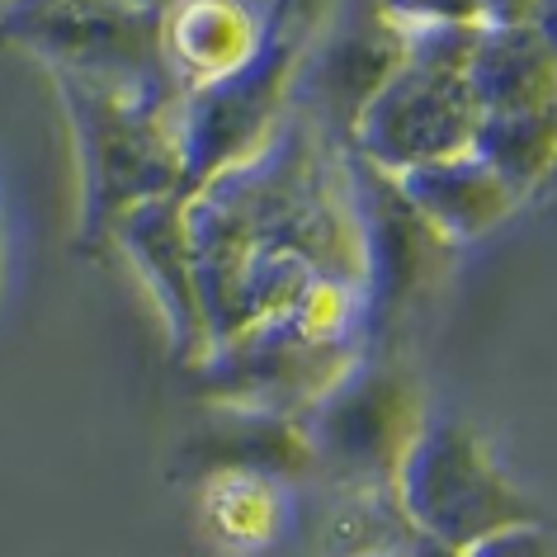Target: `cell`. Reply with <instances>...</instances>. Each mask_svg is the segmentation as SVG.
I'll use <instances>...</instances> for the list:
<instances>
[{
  "instance_id": "1",
  "label": "cell",
  "mask_w": 557,
  "mask_h": 557,
  "mask_svg": "<svg viewBox=\"0 0 557 557\" xmlns=\"http://www.w3.org/2000/svg\"><path fill=\"white\" fill-rule=\"evenodd\" d=\"M189 227L213 345L236 331V294L256 260H298L331 284H364L345 147L298 109H288L264 151L194 194Z\"/></svg>"
},
{
  "instance_id": "2",
  "label": "cell",
  "mask_w": 557,
  "mask_h": 557,
  "mask_svg": "<svg viewBox=\"0 0 557 557\" xmlns=\"http://www.w3.org/2000/svg\"><path fill=\"white\" fill-rule=\"evenodd\" d=\"M81 171V250H100L137 203L185 194L180 157V100L175 90H128L100 76L52 72Z\"/></svg>"
},
{
  "instance_id": "3",
  "label": "cell",
  "mask_w": 557,
  "mask_h": 557,
  "mask_svg": "<svg viewBox=\"0 0 557 557\" xmlns=\"http://www.w3.org/2000/svg\"><path fill=\"white\" fill-rule=\"evenodd\" d=\"M407 34V62L359 114L350 151L383 175L463 157L478 143L482 109L468 86V62L482 34V10H393Z\"/></svg>"
},
{
  "instance_id": "4",
  "label": "cell",
  "mask_w": 557,
  "mask_h": 557,
  "mask_svg": "<svg viewBox=\"0 0 557 557\" xmlns=\"http://www.w3.org/2000/svg\"><path fill=\"white\" fill-rule=\"evenodd\" d=\"M364 298L350 284H322L298 312L222 341L194 364V387L218 407L298 416L331 393L359 359Z\"/></svg>"
},
{
  "instance_id": "5",
  "label": "cell",
  "mask_w": 557,
  "mask_h": 557,
  "mask_svg": "<svg viewBox=\"0 0 557 557\" xmlns=\"http://www.w3.org/2000/svg\"><path fill=\"white\" fill-rule=\"evenodd\" d=\"M317 38V15L278 5L270 10L260 52L242 72L185 90L180 100V157H185V199L250 161L278 133L294 109V86Z\"/></svg>"
},
{
  "instance_id": "6",
  "label": "cell",
  "mask_w": 557,
  "mask_h": 557,
  "mask_svg": "<svg viewBox=\"0 0 557 557\" xmlns=\"http://www.w3.org/2000/svg\"><path fill=\"white\" fill-rule=\"evenodd\" d=\"M397 510L435 548L463 557L500 529L529 524L534 510L486 454V444L458 421H430L407 449L393 482Z\"/></svg>"
},
{
  "instance_id": "7",
  "label": "cell",
  "mask_w": 557,
  "mask_h": 557,
  "mask_svg": "<svg viewBox=\"0 0 557 557\" xmlns=\"http://www.w3.org/2000/svg\"><path fill=\"white\" fill-rule=\"evenodd\" d=\"M317 468L345 482H397V468L416 435L430 425L425 401L407 373L359 355L345 379L298 416Z\"/></svg>"
},
{
  "instance_id": "8",
  "label": "cell",
  "mask_w": 557,
  "mask_h": 557,
  "mask_svg": "<svg viewBox=\"0 0 557 557\" xmlns=\"http://www.w3.org/2000/svg\"><path fill=\"white\" fill-rule=\"evenodd\" d=\"M15 44L52 62V72L100 76L128 90H175L165 58V10L147 5H24L5 10Z\"/></svg>"
},
{
  "instance_id": "9",
  "label": "cell",
  "mask_w": 557,
  "mask_h": 557,
  "mask_svg": "<svg viewBox=\"0 0 557 557\" xmlns=\"http://www.w3.org/2000/svg\"><path fill=\"white\" fill-rule=\"evenodd\" d=\"M345 175H350L359 246H364V284H359L364 331H379L421 294L454 246L416 213L393 175L373 171L350 147H345Z\"/></svg>"
},
{
  "instance_id": "10",
  "label": "cell",
  "mask_w": 557,
  "mask_h": 557,
  "mask_svg": "<svg viewBox=\"0 0 557 557\" xmlns=\"http://www.w3.org/2000/svg\"><path fill=\"white\" fill-rule=\"evenodd\" d=\"M401 62H407V34L393 10H341L336 29H317L302 58L294 109L322 128L326 123L341 128L350 147L359 114L401 72Z\"/></svg>"
},
{
  "instance_id": "11",
  "label": "cell",
  "mask_w": 557,
  "mask_h": 557,
  "mask_svg": "<svg viewBox=\"0 0 557 557\" xmlns=\"http://www.w3.org/2000/svg\"><path fill=\"white\" fill-rule=\"evenodd\" d=\"M109 242L128 256L137 278L147 284V294L165 322V336H171V355L185 369L203 364L208 350H213V331H208V312L199 294L189 199L185 194H171V199L137 203L133 213L119 218Z\"/></svg>"
},
{
  "instance_id": "12",
  "label": "cell",
  "mask_w": 557,
  "mask_h": 557,
  "mask_svg": "<svg viewBox=\"0 0 557 557\" xmlns=\"http://www.w3.org/2000/svg\"><path fill=\"white\" fill-rule=\"evenodd\" d=\"M468 86L482 114L557 104V48L529 24V5L482 10V34L468 62Z\"/></svg>"
},
{
  "instance_id": "13",
  "label": "cell",
  "mask_w": 557,
  "mask_h": 557,
  "mask_svg": "<svg viewBox=\"0 0 557 557\" xmlns=\"http://www.w3.org/2000/svg\"><path fill=\"white\" fill-rule=\"evenodd\" d=\"M397 185L411 199L416 213H421L449 246L492 232L496 222L520 203V194H515L478 151H463V157L407 171V175H397Z\"/></svg>"
},
{
  "instance_id": "14",
  "label": "cell",
  "mask_w": 557,
  "mask_h": 557,
  "mask_svg": "<svg viewBox=\"0 0 557 557\" xmlns=\"http://www.w3.org/2000/svg\"><path fill=\"white\" fill-rule=\"evenodd\" d=\"M203 463L213 478H294V472L317 468L308 449V435L294 416L246 411V407H218L213 425L194 444H185V458Z\"/></svg>"
},
{
  "instance_id": "15",
  "label": "cell",
  "mask_w": 557,
  "mask_h": 557,
  "mask_svg": "<svg viewBox=\"0 0 557 557\" xmlns=\"http://www.w3.org/2000/svg\"><path fill=\"white\" fill-rule=\"evenodd\" d=\"M270 29V10L246 5H175L165 10V58L180 86H208L256 58Z\"/></svg>"
},
{
  "instance_id": "16",
  "label": "cell",
  "mask_w": 557,
  "mask_h": 557,
  "mask_svg": "<svg viewBox=\"0 0 557 557\" xmlns=\"http://www.w3.org/2000/svg\"><path fill=\"white\" fill-rule=\"evenodd\" d=\"M472 151L520 194L543 189L557 175V104L515 109V114H482Z\"/></svg>"
},
{
  "instance_id": "17",
  "label": "cell",
  "mask_w": 557,
  "mask_h": 557,
  "mask_svg": "<svg viewBox=\"0 0 557 557\" xmlns=\"http://www.w3.org/2000/svg\"><path fill=\"white\" fill-rule=\"evenodd\" d=\"M203 520L222 529L227 543L236 539H270L274 529V486L264 478H213V496L203 506Z\"/></svg>"
},
{
  "instance_id": "18",
  "label": "cell",
  "mask_w": 557,
  "mask_h": 557,
  "mask_svg": "<svg viewBox=\"0 0 557 557\" xmlns=\"http://www.w3.org/2000/svg\"><path fill=\"white\" fill-rule=\"evenodd\" d=\"M463 557H557V539L539 520H529V524H515V529H500V534L482 539Z\"/></svg>"
},
{
  "instance_id": "19",
  "label": "cell",
  "mask_w": 557,
  "mask_h": 557,
  "mask_svg": "<svg viewBox=\"0 0 557 557\" xmlns=\"http://www.w3.org/2000/svg\"><path fill=\"white\" fill-rule=\"evenodd\" d=\"M359 557H411V553H401V548H379V553H359Z\"/></svg>"
}]
</instances>
